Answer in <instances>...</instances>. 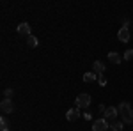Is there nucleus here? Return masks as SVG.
Listing matches in <instances>:
<instances>
[{"label":"nucleus","instance_id":"nucleus-1","mask_svg":"<svg viewBox=\"0 0 133 131\" xmlns=\"http://www.w3.org/2000/svg\"><path fill=\"white\" fill-rule=\"evenodd\" d=\"M117 110H119V113H121L124 124H131L133 122V110H131V105H130V103H124L123 101V103L117 106Z\"/></svg>","mask_w":133,"mask_h":131},{"label":"nucleus","instance_id":"nucleus-2","mask_svg":"<svg viewBox=\"0 0 133 131\" xmlns=\"http://www.w3.org/2000/svg\"><path fill=\"white\" fill-rule=\"evenodd\" d=\"M75 103H76V108L78 110H82V108H87L89 105H91V96L89 94H78L76 96V99H75Z\"/></svg>","mask_w":133,"mask_h":131},{"label":"nucleus","instance_id":"nucleus-3","mask_svg":"<svg viewBox=\"0 0 133 131\" xmlns=\"http://www.w3.org/2000/svg\"><path fill=\"white\" fill-rule=\"evenodd\" d=\"M110 128L107 119H98V121L92 122V131H107Z\"/></svg>","mask_w":133,"mask_h":131},{"label":"nucleus","instance_id":"nucleus-4","mask_svg":"<svg viewBox=\"0 0 133 131\" xmlns=\"http://www.w3.org/2000/svg\"><path fill=\"white\" fill-rule=\"evenodd\" d=\"M0 110H2V113H12L14 112V105H12V101L11 99H2V103H0Z\"/></svg>","mask_w":133,"mask_h":131},{"label":"nucleus","instance_id":"nucleus-5","mask_svg":"<svg viewBox=\"0 0 133 131\" xmlns=\"http://www.w3.org/2000/svg\"><path fill=\"white\" fill-rule=\"evenodd\" d=\"M117 113H119V110H117L115 106H107V110H105V113H103V115H105L103 119H107V121L110 119V121H112V119L117 117Z\"/></svg>","mask_w":133,"mask_h":131},{"label":"nucleus","instance_id":"nucleus-6","mask_svg":"<svg viewBox=\"0 0 133 131\" xmlns=\"http://www.w3.org/2000/svg\"><path fill=\"white\" fill-rule=\"evenodd\" d=\"M16 30H18V34H20V36H27V37H29V36H32V34H30V25H29L27 21H25V23H20Z\"/></svg>","mask_w":133,"mask_h":131},{"label":"nucleus","instance_id":"nucleus-7","mask_svg":"<svg viewBox=\"0 0 133 131\" xmlns=\"http://www.w3.org/2000/svg\"><path fill=\"white\" fill-rule=\"evenodd\" d=\"M117 39L121 41V43H128V41H130V29H119Z\"/></svg>","mask_w":133,"mask_h":131},{"label":"nucleus","instance_id":"nucleus-8","mask_svg":"<svg viewBox=\"0 0 133 131\" xmlns=\"http://www.w3.org/2000/svg\"><path fill=\"white\" fill-rule=\"evenodd\" d=\"M78 117H80V110H78V108H71V110H68V113H66V119L69 122L76 121Z\"/></svg>","mask_w":133,"mask_h":131},{"label":"nucleus","instance_id":"nucleus-9","mask_svg":"<svg viewBox=\"0 0 133 131\" xmlns=\"http://www.w3.org/2000/svg\"><path fill=\"white\" fill-rule=\"evenodd\" d=\"M107 57H108V60L112 62V64H121V60H123V57H121L117 51H110Z\"/></svg>","mask_w":133,"mask_h":131},{"label":"nucleus","instance_id":"nucleus-10","mask_svg":"<svg viewBox=\"0 0 133 131\" xmlns=\"http://www.w3.org/2000/svg\"><path fill=\"white\" fill-rule=\"evenodd\" d=\"M92 69H94L96 74H103V73H105V64H103L101 60H96L92 64Z\"/></svg>","mask_w":133,"mask_h":131},{"label":"nucleus","instance_id":"nucleus-11","mask_svg":"<svg viewBox=\"0 0 133 131\" xmlns=\"http://www.w3.org/2000/svg\"><path fill=\"white\" fill-rule=\"evenodd\" d=\"M98 80V74L96 73H85L83 74V81L85 83H92V81H96Z\"/></svg>","mask_w":133,"mask_h":131},{"label":"nucleus","instance_id":"nucleus-12","mask_svg":"<svg viewBox=\"0 0 133 131\" xmlns=\"http://www.w3.org/2000/svg\"><path fill=\"white\" fill-rule=\"evenodd\" d=\"M37 44H39V41H37L36 36H29V37H27V46H29V48H36Z\"/></svg>","mask_w":133,"mask_h":131},{"label":"nucleus","instance_id":"nucleus-13","mask_svg":"<svg viewBox=\"0 0 133 131\" xmlns=\"http://www.w3.org/2000/svg\"><path fill=\"white\" fill-rule=\"evenodd\" d=\"M123 126H124V122H112L110 124L112 131H123Z\"/></svg>","mask_w":133,"mask_h":131},{"label":"nucleus","instance_id":"nucleus-14","mask_svg":"<svg viewBox=\"0 0 133 131\" xmlns=\"http://www.w3.org/2000/svg\"><path fill=\"white\" fill-rule=\"evenodd\" d=\"M0 126H2V131H9V122H7L5 117H2V119H0Z\"/></svg>","mask_w":133,"mask_h":131},{"label":"nucleus","instance_id":"nucleus-15","mask_svg":"<svg viewBox=\"0 0 133 131\" xmlns=\"http://www.w3.org/2000/svg\"><path fill=\"white\" fill-rule=\"evenodd\" d=\"M98 83H99V87H105V85H107V78H105V74H98Z\"/></svg>","mask_w":133,"mask_h":131},{"label":"nucleus","instance_id":"nucleus-16","mask_svg":"<svg viewBox=\"0 0 133 131\" xmlns=\"http://www.w3.org/2000/svg\"><path fill=\"white\" fill-rule=\"evenodd\" d=\"M123 59H124V60H131V59H133V50H126Z\"/></svg>","mask_w":133,"mask_h":131},{"label":"nucleus","instance_id":"nucleus-17","mask_svg":"<svg viewBox=\"0 0 133 131\" xmlns=\"http://www.w3.org/2000/svg\"><path fill=\"white\" fill-rule=\"evenodd\" d=\"M12 94H14V92H12V89H5V91H4V96H5L7 99H9V98H12Z\"/></svg>","mask_w":133,"mask_h":131},{"label":"nucleus","instance_id":"nucleus-18","mask_svg":"<svg viewBox=\"0 0 133 131\" xmlns=\"http://www.w3.org/2000/svg\"><path fill=\"white\" fill-rule=\"evenodd\" d=\"M128 27H130V20L124 18V20H123V29H128Z\"/></svg>","mask_w":133,"mask_h":131},{"label":"nucleus","instance_id":"nucleus-19","mask_svg":"<svg viewBox=\"0 0 133 131\" xmlns=\"http://www.w3.org/2000/svg\"><path fill=\"white\" fill-rule=\"evenodd\" d=\"M83 117H85V119H91V117H92L91 112H85V113H83Z\"/></svg>","mask_w":133,"mask_h":131},{"label":"nucleus","instance_id":"nucleus-20","mask_svg":"<svg viewBox=\"0 0 133 131\" xmlns=\"http://www.w3.org/2000/svg\"><path fill=\"white\" fill-rule=\"evenodd\" d=\"M105 110H107V106H105V105H99V112H103V113H105Z\"/></svg>","mask_w":133,"mask_h":131}]
</instances>
